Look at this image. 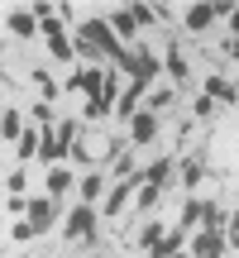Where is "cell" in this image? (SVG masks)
I'll use <instances>...</instances> for the list:
<instances>
[{
	"label": "cell",
	"instance_id": "2e32d148",
	"mask_svg": "<svg viewBox=\"0 0 239 258\" xmlns=\"http://www.w3.org/2000/svg\"><path fill=\"white\" fill-rule=\"evenodd\" d=\"M139 182V177H134ZM163 201V186H153V182H139V191H134V211H153V206Z\"/></svg>",
	"mask_w": 239,
	"mask_h": 258
},
{
	"label": "cell",
	"instance_id": "7c38bea8",
	"mask_svg": "<svg viewBox=\"0 0 239 258\" xmlns=\"http://www.w3.org/2000/svg\"><path fill=\"white\" fill-rule=\"evenodd\" d=\"M15 163H29V158H38V153H43V129H24V139H19V144H15Z\"/></svg>",
	"mask_w": 239,
	"mask_h": 258
},
{
	"label": "cell",
	"instance_id": "484cf974",
	"mask_svg": "<svg viewBox=\"0 0 239 258\" xmlns=\"http://www.w3.org/2000/svg\"><path fill=\"white\" fill-rule=\"evenodd\" d=\"M163 234H167L163 225H148V230L139 234V249H148V253H158V244H163Z\"/></svg>",
	"mask_w": 239,
	"mask_h": 258
},
{
	"label": "cell",
	"instance_id": "30bf717a",
	"mask_svg": "<svg viewBox=\"0 0 239 258\" xmlns=\"http://www.w3.org/2000/svg\"><path fill=\"white\" fill-rule=\"evenodd\" d=\"M163 67H167V77H172V82H192V67H187V57H182V48L177 43H163Z\"/></svg>",
	"mask_w": 239,
	"mask_h": 258
},
{
	"label": "cell",
	"instance_id": "277c9868",
	"mask_svg": "<svg viewBox=\"0 0 239 258\" xmlns=\"http://www.w3.org/2000/svg\"><path fill=\"white\" fill-rule=\"evenodd\" d=\"M158 129H163V115H153V110H139L134 120H129V144H134V148L153 144V139H158Z\"/></svg>",
	"mask_w": 239,
	"mask_h": 258
},
{
	"label": "cell",
	"instance_id": "6da1fadb",
	"mask_svg": "<svg viewBox=\"0 0 239 258\" xmlns=\"http://www.w3.org/2000/svg\"><path fill=\"white\" fill-rule=\"evenodd\" d=\"M96 234H101V211L77 201L72 211H67V220H63V244H91Z\"/></svg>",
	"mask_w": 239,
	"mask_h": 258
},
{
	"label": "cell",
	"instance_id": "ac0fdd59",
	"mask_svg": "<svg viewBox=\"0 0 239 258\" xmlns=\"http://www.w3.org/2000/svg\"><path fill=\"white\" fill-rule=\"evenodd\" d=\"M77 191H82L86 206H96V201H101V191H105V177H101V172H86L82 182H77Z\"/></svg>",
	"mask_w": 239,
	"mask_h": 258
},
{
	"label": "cell",
	"instance_id": "f1b7e54d",
	"mask_svg": "<svg viewBox=\"0 0 239 258\" xmlns=\"http://www.w3.org/2000/svg\"><path fill=\"white\" fill-rule=\"evenodd\" d=\"M225 244H230V249H239V211L225 220Z\"/></svg>",
	"mask_w": 239,
	"mask_h": 258
},
{
	"label": "cell",
	"instance_id": "4316f807",
	"mask_svg": "<svg viewBox=\"0 0 239 258\" xmlns=\"http://www.w3.org/2000/svg\"><path fill=\"white\" fill-rule=\"evenodd\" d=\"M211 115H215V101H211L206 91H196V101H192V120H211Z\"/></svg>",
	"mask_w": 239,
	"mask_h": 258
},
{
	"label": "cell",
	"instance_id": "3957f363",
	"mask_svg": "<svg viewBox=\"0 0 239 258\" xmlns=\"http://www.w3.org/2000/svg\"><path fill=\"white\" fill-rule=\"evenodd\" d=\"M57 220H67V215H63V206H57L53 196H29V225H34L38 234H48Z\"/></svg>",
	"mask_w": 239,
	"mask_h": 258
},
{
	"label": "cell",
	"instance_id": "e0dca14e",
	"mask_svg": "<svg viewBox=\"0 0 239 258\" xmlns=\"http://www.w3.org/2000/svg\"><path fill=\"white\" fill-rule=\"evenodd\" d=\"M34 82H38V91H43V101H48V105H53L57 96L67 91V86H57V77L48 72V67H34Z\"/></svg>",
	"mask_w": 239,
	"mask_h": 258
},
{
	"label": "cell",
	"instance_id": "9a60e30c",
	"mask_svg": "<svg viewBox=\"0 0 239 258\" xmlns=\"http://www.w3.org/2000/svg\"><path fill=\"white\" fill-rule=\"evenodd\" d=\"M196 225H201V196H187V201H182V215H177V230L192 234Z\"/></svg>",
	"mask_w": 239,
	"mask_h": 258
},
{
	"label": "cell",
	"instance_id": "8fae6325",
	"mask_svg": "<svg viewBox=\"0 0 239 258\" xmlns=\"http://www.w3.org/2000/svg\"><path fill=\"white\" fill-rule=\"evenodd\" d=\"M67 191H72V172H67V167H48L43 172V196L57 201V196H67Z\"/></svg>",
	"mask_w": 239,
	"mask_h": 258
},
{
	"label": "cell",
	"instance_id": "d6986e66",
	"mask_svg": "<svg viewBox=\"0 0 239 258\" xmlns=\"http://www.w3.org/2000/svg\"><path fill=\"white\" fill-rule=\"evenodd\" d=\"M105 24L115 29V38H134V29H139V24H134V15H129V5H125V10H115V15H105Z\"/></svg>",
	"mask_w": 239,
	"mask_h": 258
},
{
	"label": "cell",
	"instance_id": "52a82bcc",
	"mask_svg": "<svg viewBox=\"0 0 239 258\" xmlns=\"http://www.w3.org/2000/svg\"><path fill=\"white\" fill-rule=\"evenodd\" d=\"M215 19H220V15H215V0H201V5H187L182 24L192 29V34H206V29H211Z\"/></svg>",
	"mask_w": 239,
	"mask_h": 258
},
{
	"label": "cell",
	"instance_id": "7a4b0ae2",
	"mask_svg": "<svg viewBox=\"0 0 239 258\" xmlns=\"http://www.w3.org/2000/svg\"><path fill=\"white\" fill-rule=\"evenodd\" d=\"M67 91H82L86 101H101V96H105V67H86V62H77L72 77H67Z\"/></svg>",
	"mask_w": 239,
	"mask_h": 258
},
{
	"label": "cell",
	"instance_id": "83f0119b",
	"mask_svg": "<svg viewBox=\"0 0 239 258\" xmlns=\"http://www.w3.org/2000/svg\"><path fill=\"white\" fill-rule=\"evenodd\" d=\"M5 215L10 220H29V201L24 196H5Z\"/></svg>",
	"mask_w": 239,
	"mask_h": 258
},
{
	"label": "cell",
	"instance_id": "4dcf8cb0",
	"mask_svg": "<svg viewBox=\"0 0 239 258\" xmlns=\"http://www.w3.org/2000/svg\"><path fill=\"white\" fill-rule=\"evenodd\" d=\"M5 191H15V196H19V191H24V167H15V172H10V177H5Z\"/></svg>",
	"mask_w": 239,
	"mask_h": 258
},
{
	"label": "cell",
	"instance_id": "7402d4cb",
	"mask_svg": "<svg viewBox=\"0 0 239 258\" xmlns=\"http://www.w3.org/2000/svg\"><path fill=\"white\" fill-rule=\"evenodd\" d=\"M182 244H187V230H167L153 258H177V253H182Z\"/></svg>",
	"mask_w": 239,
	"mask_h": 258
},
{
	"label": "cell",
	"instance_id": "9c48e42d",
	"mask_svg": "<svg viewBox=\"0 0 239 258\" xmlns=\"http://www.w3.org/2000/svg\"><path fill=\"white\" fill-rule=\"evenodd\" d=\"M192 253L196 258H220L225 253V230H201L192 239Z\"/></svg>",
	"mask_w": 239,
	"mask_h": 258
},
{
	"label": "cell",
	"instance_id": "1f68e13d",
	"mask_svg": "<svg viewBox=\"0 0 239 258\" xmlns=\"http://www.w3.org/2000/svg\"><path fill=\"white\" fill-rule=\"evenodd\" d=\"M230 29H234V38H239V10H234V15H230Z\"/></svg>",
	"mask_w": 239,
	"mask_h": 258
},
{
	"label": "cell",
	"instance_id": "8992f818",
	"mask_svg": "<svg viewBox=\"0 0 239 258\" xmlns=\"http://www.w3.org/2000/svg\"><path fill=\"white\" fill-rule=\"evenodd\" d=\"M201 91L211 96V101H225V105H239V86L230 82V77H220V72H211V77H201Z\"/></svg>",
	"mask_w": 239,
	"mask_h": 258
},
{
	"label": "cell",
	"instance_id": "d4e9b609",
	"mask_svg": "<svg viewBox=\"0 0 239 258\" xmlns=\"http://www.w3.org/2000/svg\"><path fill=\"white\" fill-rule=\"evenodd\" d=\"M34 239H38V230L29 220H15V225H10V244H34Z\"/></svg>",
	"mask_w": 239,
	"mask_h": 258
},
{
	"label": "cell",
	"instance_id": "f546056e",
	"mask_svg": "<svg viewBox=\"0 0 239 258\" xmlns=\"http://www.w3.org/2000/svg\"><path fill=\"white\" fill-rule=\"evenodd\" d=\"M72 163H91V144H86V139H77V148H72Z\"/></svg>",
	"mask_w": 239,
	"mask_h": 258
},
{
	"label": "cell",
	"instance_id": "5b68a950",
	"mask_svg": "<svg viewBox=\"0 0 239 258\" xmlns=\"http://www.w3.org/2000/svg\"><path fill=\"white\" fill-rule=\"evenodd\" d=\"M134 191H139V182H134V177H129V182H115V186H110V196L101 201V220H119V211L134 201Z\"/></svg>",
	"mask_w": 239,
	"mask_h": 258
},
{
	"label": "cell",
	"instance_id": "44dd1931",
	"mask_svg": "<svg viewBox=\"0 0 239 258\" xmlns=\"http://www.w3.org/2000/svg\"><path fill=\"white\" fill-rule=\"evenodd\" d=\"M129 15H134V24H139V29L163 24V19H158V5H148V0H134V5H129Z\"/></svg>",
	"mask_w": 239,
	"mask_h": 258
},
{
	"label": "cell",
	"instance_id": "ffe728a7",
	"mask_svg": "<svg viewBox=\"0 0 239 258\" xmlns=\"http://www.w3.org/2000/svg\"><path fill=\"white\" fill-rule=\"evenodd\" d=\"M206 172H211V167H206L201 158H187V163H182V186H187V191H196Z\"/></svg>",
	"mask_w": 239,
	"mask_h": 258
},
{
	"label": "cell",
	"instance_id": "5bb4252c",
	"mask_svg": "<svg viewBox=\"0 0 239 258\" xmlns=\"http://www.w3.org/2000/svg\"><path fill=\"white\" fill-rule=\"evenodd\" d=\"M172 105H177V86H153V91H148V105H144V110L163 115V110H172Z\"/></svg>",
	"mask_w": 239,
	"mask_h": 258
},
{
	"label": "cell",
	"instance_id": "ba28073f",
	"mask_svg": "<svg viewBox=\"0 0 239 258\" xmlns=\"http://www.w3.org/2000/svg\"><path fill=\"white\" fill-rule=\"evenodd\" d=\"M5 29L15 38H38V34H43L38 19H34V10H10V15H5Z\"/></svg>",
	"mask_w": 239,
	"mask_h": 258
},
{
	"label": "cell",
	"instance_id": "cb8c5ba5",
	"mask_svg": "<svg viewBox=\"0 0 239 258\" xmlns=\"http://www.w3.org/2000/svg\"><path fill=\"white\" fill-rule=\"evenodd\" d=\"M29 120H34L38 129H53V105H48V101H43V96H38V101H34V105H29Z\"/></svg>",
	"mask_w": 239,
	"mask_h": 258
},
{
	"label": "cell",
	"instance_id": "603a6c76",
	"mask_svg": "<svg viewBox=\"0 0 239 258\" xmlns=\"http://www.w3.org/2000/svg\"><path fill=\"white\" fill-rule=\"evenodd\" d=\"M48 53H53L57 62H72V67H77V43H72L67 34H63V38H48Z\"/></svg>",
	"mask_w": 239,
	"mask_h": 258
},
{
	"label": "cell",
	"instance_id": "4fadbf2b",
	"mask_svg": "<svg viewBox=\"0 0 239 258\" xmlns=\"http://www.w3.org/2000/svg\"><path fill=\"white\" fill-rule=\"evenodd\" d=\"M0 134H5V148H10V144H19V139H24V110L5 105V124H0Z\"/></svg>",
	"mask_w": 239,
	"mask_h": 258
}]
</instances>
